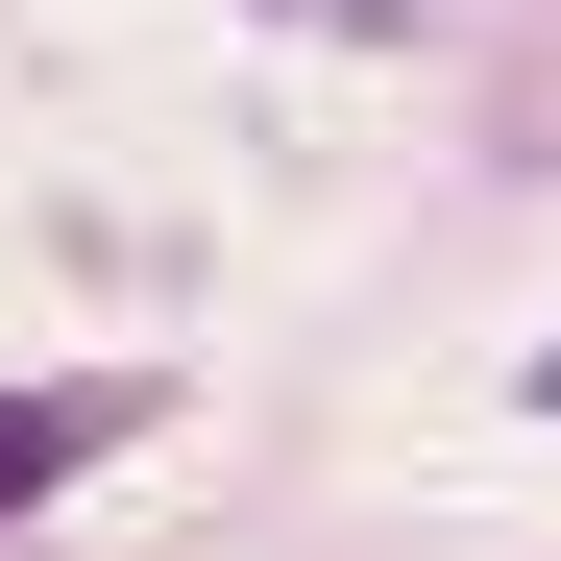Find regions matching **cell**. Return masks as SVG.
<instances>
[{
  "label": "cell",
  "mask_w": 561,
  "mask_h": 561,
  "mask_svg": "<svg viewBox=\"0 0 561 561\" xmlns=\"http://www.w3.org/2000/svg\"><path fill=\"white\" fill-rule=\"evenodd\" d=\"M123 415H147V391H0V513H25V489H73Z\"/></svg>",
  "instance_id": "cell-1"
},
{
  "label": "cell",
  "mask_w": 561,
  "mask_h": 561,
  "mask_svg": "<svg viewBox=\"0 0 561 561\" xmlns=\"http://www.w3.org/2000/svg\"><path fill=\"white\" fill-rule=\"evenodd\" d=\"M294 25H342V0H294Z\"/></svg>",
  "instance_id": "cell-2"
},
{
  "label": "cell",
  "mask_w": 561,
  "mask_h": 561,
  "mask_svg": "<svg viewBox=\"0 0 561 561\" xmlns=\"http://www.w3.org/2000/svg\"><path fill=\"white\" fill-rule=\"evenodd\" d=\"M537 415H561V366H537Z\"/></svg>",
  "instance_id": "cell-3"
}]
</instances>
